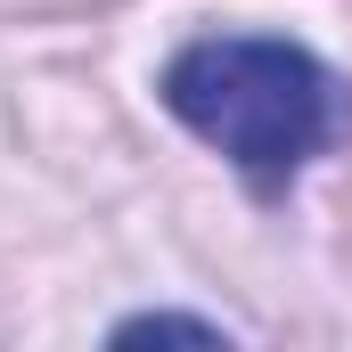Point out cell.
Returning a JSON list of instances; mask_svg holds the SVG:
<instances>
[{
    "instance_id": "7a4b0ae2",
    "label": "cell",
    "mask_w": 352,
    "mask_h": 352,
    "mask_svg": "<svg viewBox=\"0 0 352 352\" xmlns=\"http://www.w3.org/2000/svg\"><path fill=\"white\" fill-rule=\"evenodd\" d=\"M115 336H123V344H131V336H197V344H221V320H180V311H140V320H123Z\"/></svg>"
},
{
    "instance_id": "6da1fadb",
    "label": "cell",
    "mask_w": 352,
    "mask_h": 352,
    "mask_svg": "<svg viewBox=\"0 0 352 352\" xmlns=\"http://www.w3.org/2000/svg\"><path fill=\"white\" fill-rule=\"evenodd\" d=\"M164 107L254 188H287L352 123L344 82L278 33H205L164 66Z\"/></svg>"
}]
</instances>
